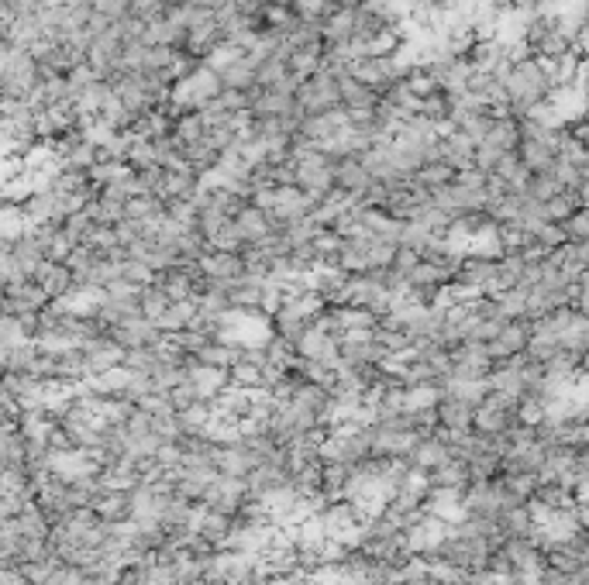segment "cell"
I'll list each match as a JSON object with an SVG mask.
<instances>
[{
	"mask_svg": "<svg viewBox=\"0 0 589 585\" xmlns=\"http://www.w3.org/2000/svg\"><path fill=\"white\" fill-rule=\"evenodd\" d=\"M503 90H507V97H510V114L517 120H524L537 103H545L552 97L555 83L548 80L545 66L537 62V55H531V59L510 66V72L503 76Z\"/></svg>",
	"mask_w": 589,
	"mask_h": 585,
	"instance_id": "obj_1",
	"label": "cell"
},
{
	"mask_svg": "<svg viewBox=\"0 0 589 585\" xmlns=\"http://www.w3.org/2000/svg\"><path fill=\"white\" fill-rule=\"evenodd\" d=\"M45 83V69L28 49L14 42H0V90L4 97H32L38 86Z\"/></svg>",
	"mask_w": 589,
	"mask_h": 585,
	"instance_id": "obj_2",
	"label": "cell"
},
{
	"mask_svg": "<svg viewBox=\"0 0 589 585\" xmlns=\"http://www.w3.org/2000/svg\"><path fill=\"white\" fill-rule=\"evenodd\" d=\"M296 169V187L311 197L314 204H324L331 193H334V158L324 155L321 149H311V145H300L294 158Z\"/></svg>",
	"mask_w": 589,
	"mask_h": 585,
	"instance_id": "obj_3",
	"label": "cell"
},
{
	"mask_svg": "<svg viewBox=\"0 0 589 585\" xmlns=\"http://www.w3.org/2000/svg\"><path fill=\"white\" fill-rule=\"evenodd\" d=\"M338 80H342V76H334V72H328V69H321L317 76H311L307 83L296 90V107H300L304 120L342 107V86H338Z\"/></svg>",
	"mask_w": 589,
	"mask_h": 585,
	"instance_id": "obj_4",
	"label": "cell"
},
{
	"mask_svg": "<svg viewBox=\"0 0 589 585\" xmlns=\"http://www.w3.org/2000/svg\"><path fill=\"white\" fill-rule=\"evenodd\" d=\"M53 307V296L42 290V283L35 279H21V283H4V313H45Z\"/></svg>",
	"mask_w": 589,
	"mask_h": 585,
	"instance_id": "obj_5",
	"label": "cell"
},
{
	"mask_svg": "<svg viewBox=\"0 0 589 585\" xmlns=\"http://www.w3.org/2000/svg\"><path fill=\"white\" fill-rule=\"evenodd\" d=\"M352 76L362 80L365 86H372L376 93H386V90H393L403 80V72H400L393 55H365L359 62H352Z\"/></svg>",
	"mask_w": 589,
	"mask_h": 585,
	"instance_id": "obj_6",
	"label": "cell"
},
{
	"mask_svg": "<svg viewBox=\"0 0 589 585\" xmlns=\"http://www.w3.org/2000/svg\"><path fill=\"white\" fill-rule=\"evenodd\" d=\"M493 369H497V361L483 341H466L451 348V372L459 379H489Z\"/></svg>",
	"mask_w": 589,
	"mask_h": 585,
	"instance_id": "obj_7",
	"label": "cell"
},
{
	"mask_svg": "<svg viewBox=\"0 0 589 585\" xmlns=\"http://www.w3.org/2000/svg\"><path fill=\"white\" fill-rule=\"evenodd\" d=\"M455 458V451H451V445L445 441V437H438V434H431V437H420L417 441V447L403 458V462L410 465L414 472H424V475H434L438 468H445V465Z\"/></svg>",
	"mask_w": 589,
	"mask_h": 585,
	"instance_id": "obj_8",
	"label": "cell"
},
{
	"mask_svg": "<svg viewBox=\"0 0 589 585\" xmlns=\"http://www.w3.org/2000/svg\"><path fill=\"white\" fill-rule=\"evenodd\" d=\"M111 338L121 344V348H156L166 334H162V327L156 324V321H149V317H141V313H135V317H128L124 324L111 327Z\"/></svg>",
	"mask_w": 589,
	"mask_h": 585,
	"instance_id": "obj_9",
	"label": "cell"
},
{
	"mask_svg": "<svg viewBox=\"0 0 589 585\" xmlns=\"http://www.w3.org/2000/svg\"><path fill=\"white\" fill-rule=\"evenodd\" d=\"M314 206L317 204H314L311 197H307L300 187H283L276 193V204H273V210H269V217H273L276 227H290V224L311 217Z\"/></svg>",
	"mask_w": 589,
	"mask_h": 585,
	"instance_id": "obj_10",
	"label": "cell"
},
{
	"mask_svg": "<svg viewBox=\"0 0 589 585\" xmlns=\"http://www.w3.org/2000/svg\"><path fill=\"white\" fill-rule=\"evenodd\" d=\"M527 344H531V321H510L500 331V338H493L486 348H489L493 361H510L517 359V355H524Z\"/></svg>",
	"mask_w": 589,
	"mask_h": 585,
	"instance_id": "obj_11",
	"label": "cell"
},
{
	"mask_svg": "<svg viewBox=\"0 0 589 585\" xmlns=\"http://www.w3.org/2000/svg\"><path fill=\"white\" fill-rule=\"evenodd\" d=\"M355 17H359V4H338V11L324 21V45L328 49H342V45H355Z\"/></svg>",
	"mask_w": 589,
	"mask_h": 585,
	"instance_id": "obj_12",
	"label": "cell"
},
{
	"mask_svg": "<svg viewBox=\"0 0 589 585\" xmlns=\"http://www.w3.org/2000/svg\"><path fill=\"white\" fill-rule=\"evenodd\" d=\"M372 183L376 179H372V172L365 169L362 158H338L334 162V187H338V193H348V197L359 200Z\"/></svg>",
	"mask_w": 589,
	"mask_h": 585,
	"instance_id": "obj_13",
	"label": "cell"
},
{
	"mask_svg": "<svg viewBox=\"0 0 589 585\" xmlns=\"http://www.w3.org/2000/svg\"><path fill=\"white\" fill-rule=\"evenodd\" d=\"M32 279L42 283V290L49 292L53 300H66V296L76 292V275H72L66 262H42Z\"/></svg>",
	"mask_w": 589,
	"mask_h": 585,
	"instance_id": "obj_14",
	"label": "cell"
},
{
	"mask_svg": "<svg viewBox=\"0 0 589 585\" xmlns=\"http://www.w3.org/2000/svg\"><path fill=\"white\" fill-rule=\"evenodd\" d=\"M235 231L242 235L245 248H252V245H262L266 238H273L276 224H273V217H269L266 210H259L256 204H245V210L235 217Z\"/></svg>",
	"mask_w": 589,
	"mask_h": 585,
	"instance_id": "obj_15",
	"label": "cell"
},
{
	"mask_svg": "<svg viewBox=\"0 0 589 585\" xmlns=\"http://www.w3.org/2000/svg\"><path fill=\"white\" fill-rule=\"evenodd\" d=\"M517 424V407H497V403H483L476 407V420L472 430L483 434V437H500L507 430Z\"/></svg>",
	"mask_w": 589,
	"mask_h": 585,
	"instance_id": "obj_16",
	"label": "cell"
},
{
	"mask_svg": "<svg viewBox=\"0 0 589 585\" xmlns=\"http://www.w3.org/2000/svg\"><path fill=\"white\" fill-rule=\"evenodd\" d=\"M200 273L225 283V286H235L238 279H245V255H235V252H210V255L200 258Z\"/></svg>",
	"mask_w": 589,
	"mask_h": 585,
	"instance_id": "obj_17",
	"label": "cell"
},
{
	"mask_svg": "<svg viewBox=\"0 0 589 585\" xmlns=\"http://www.w3.org/2000/svg\"><path fill=\"white\" fill-rule=\"evenodd\" d=\"M552 258L572 286H579L583 273L589 269V241H565V245L555 248Z\"/></svg>",
	"mask_w": 589,
	"mask_h": 585,
	"instance_id": "obj_18",
	"label": "cell"
},
{
	"mask_svg": "<svg viewBox=\"0 0 589 585\" xmlns=\"http://www.w3.org/2000/svg\"><path fill=\"white\" fill-rule=\"evenodd\" d=\"M259 59L252 55V52H245L238 62H231L225 72H217L221 76V86L225 90H242V93H252L256 83H259Z\"/></svg>",
	"mask_w": 589,
	"mask_h": 585,
	"instance_id": "obj_19",
	"label": "cell"
},
{
	"mask_svg": "<svg viewBox=\"0 0 589 585\" xmlns=\"http://www.w3.org/2000/svg\"><path fill=\"white\" fill-rule=\"evenodd\" d=\"M35 238L42 245V255L45 262H66L72 255V248H76V241L66 235V227H59V224H42L35 227Z\"/></svg>",
	"mask_w": 589,
	"mask_h": 585,
	"instance_id": "obj_20",
	"label": "cell"
},
{
	"mask_svg": "<svg viewBox=\"0 0 589 585\" xmlns=\"http://www.w3.org/2000/svg\"><path fill=\"white\" fill-rule=\"evenodd\" d=\"M438 417H441V427L445 430L468 434V430H472V420H476V407H472V403H462V399H455V396H449V393H441Z\"/></svg>",
	"mask_w": 589,
	"mask_h": 585,
	"instance_id": "obj_21",
	"label": "cell"
},
{
	"mask_svg": "<svg viewBox=\"0 0 589 585\" xmlns=\"http://www.w3.org/2000/svg\"><path fill=\"white\" fill-rule=\"evenodd\" d=\"M338 86H342V107L345 110H376L382 101V93H376L372 86H365L362 80H355L352 72L342 76Z\"/></svg>",
	"mask_w": 589,
	"mask_h": 585,
	"instance_id": "obj_22",
	"label": "cell"
},
{
	"mask_svg": "<svg viewBox=\"0 0 589 585\" xmlns=\"http://www.w3.org/2000/svg\"><path fill=\"white\" fill-rule=\"evenodd\" d=\"M517 155L524 158V166L535 172V176L555 172V166H558V152H555L552 145H545V141H535V138H524Z\"/></svg>",
	"mask_w": 589,
	"mask_h": 585,
	"instance_id": "obj_23",
	"label": "cell"
},
{
	"mask_svg": "<svg viewBox=\"0 0 589 585\" xmlns=\"http://www.w3.org/2000/svg\"><path fill=\"white\" fill-rule=\"evenodd\" d=\"M441 393L455 396V399H462V403H472V407H483V399L493 393V382L489 379H459L451 376L445 382V389Z\"/></svg>",
	"mask_w": 589,
	"mask_h": 585,
	"instance_id": "obj_24",
	"label": "cell"
},
{
	"mask_svg": "<svg viewBox=\"0 0 589 585\" xmlns=\"http://www.w3.org/2000/svg\"><path fill=\"white\" fill-rule=\"evenodd\" d=\"M434 489H455V493H466L472 485V468H468L466 458H451L445 468H438L431 475Z\"/></svg>",
	"mask_w": 589,
	"mask_h": 585,
	"instance_id": "obj_25",
	"label": "cell"
},
{
	"mask_svg": "<svg viewBox=\"0 0 589 585\" xmlns=\"http://www.w3.org/2000/svg\"><path fill=\"white\" fill-rule=\"evenodd\" d=\"M445 141H449V166L455 172H466V169H476V141L466 135V131H451V135H445Z\"/></svg>",
	"mask_w": 589,
	"mask_h": 585,
	"instance_id": "obj_26",
	"label": "cell"
},
{
	"mask_svg": "<svg viewBox=\"0 0 589 585\" xmlns=\"http://www.w3.org/2000/svg\"><path fill=\"white\" fill-rule=\"evenodd\" d=\"M93 513L101 516L104 523H121V520H131V489L128 493H104L90 506Z\"/></svg>",
	"mask_w": 589,
	"mask_h": 585,
	"instance_id": "obj_27",
	"label": "cell"
},
{
	"mask_svg": "<svg viewBox=\"0 0 589 585\" xmlns=\"http://www.w3.org/2000/svg\"><path fill=\"white\" fill-rule=\"evenodd\" d=\"M520 141H524V135H520V120L517 118H497L483 145H493V149H500V152H517Z\"/></svg>",
	"mask_w": 589,
	"mask_h": 585,
	"instance_id": "obj_28",
	"label": "cell"
},
{
	"mask_svg": "<svg viewBox=\"0 0 589 585\" xmlns=\"http://www.w3.org/2000/svg\"><path fill=\"white\" fill-rule=\"evenodd\" d=\"M197 361H200V365H210V369H231V365L238 361V344L214 338V341H208L200 351H197Z\"/></svg>",
	"mask_w": 589,
	"mask_h": 585,
	"instance_id": "obj_29",
	"label": "cell"
},
{
	"mask_svg": "<svg viewBox=\"0 0 589 585\" xmlns=\"http://www.w3.org/2000/svg\"><path fill=\"white\" fill-rule=\"evenodd\" d=\"M193 321H197V300H183L162 313L159 327H162V334H179V331L193 327Z\"/></svg>",
	"mask_w": 589,
	"mask_h": 585,
	"instance_id": "obj_30",
	"label": "cell"
},
{
	"mask_svg": "<svg viewBox=\"0 0 589 585\" xmlns=\"http://www.w3.org/2000/svg\"><path fill=\"white\" fill-rule=\"evenodd\" d=\"M500 523H503V533H507V537H531L537 527L531 506H510V510H503Z\"/></svg>",
	"mask_w": 589,
	"mask_h": 585,
	"instance_id": "obj_31",
	"label": "cell"
},
{
	"mask_svg": "<svg viewBox=\"0 0 589 585\" xmlns=\"http://www.w3.org/2000/svg\"><path fill=\"white\" fill-rule=\"evenodd\" d=\"M208 131H210L208 120L200 118V114H183V118L173 120V135L183 149H187V145H197V141H204Z\"/></svg>",
	"mask_w": 589,
	"mask_h": 585,
	"instance_id": "obj_32",
	"label": "cell"
},
{
	"mask_svg": "<svg viewBox=\"0 0 589 585\" xmlns=\"http://www.w3.org/2000/svg\"><path fill=\"white\" fill-rule=\"evenodd\" d=\"M338 4H342V0H296L294 14L304 17L307 24H317V28H324V21H328L334 11H338Z\"/></svg>",
	"mask_w": 589,
	"mask_h": 585,
	"instance_id": "obj_33",
	"label": "cell"
},
{
	"mask_svg": "<svg viewBox=\"0 0 589 585\" xmlns=\"http://www.w3.org/2000/svg\"><path fill=\"white\" fill-rule=\"evenodd\" d=\"M173 307V300H169V292L162 290L159 283H149V286H141V313L149 317V321H162V313Z\"/></svg>",
	"mask_w": 589,
	"mask_h": 585,
	"instance_id": "obj_34",
	"label": "cell"
},
{
	"mask_svg": "<svg viewBox=\"0 0 589 585\" xmlns=\"http://www.w3.org/2000/svg\"><path fill=\"white\" fill-rule=\"evenodd\" d=\"M128 166H131L135 172L159 169L156 141H152V138H135V141H131V149H128Z\"/></svg>",
	"mask_w": 589,
	"mask_h": 585,
	"instance_id": "obj_35",
	"label": "cell"
},
{
	"mask_svg": "<svg viewBox=\"0 0 589 585\" xmlns=\"http://www.w3.org/2000/svg\"><path fill=\"white\" fill-rule=\"evenodd\" d=\"M579 193H572V189H565V193H558L555 200H548V204H541V210H545V221L548 224H565L579 210Z\"/></svg>",
	"mask_w": 589,
	"mask_h": 585,
	"instance_id": "obj_36",
	"label": "cell"
},
{
	"mask_svg": "<svg viewBox=\"0 0 589 585\" xmlns=\"http://www.w3.org/2000/svg\"><path fill=\"white\" fill-rule=\"evenodd\" d=\"M28 331H24V321L14 317V313H4V321H0V351H11V348H21V344H28Z\"/></svg>",
	"mask_w": 589,
	"mask_h": 585,
	"instance_id": "obj_37",
	"label": "cell"
},
{
	"mask_svg": "<svg viewBox=\"0 0 589 585\" xmlns=\"http://www.w3.org/2000/svg\"><path fill=\"white\" fill-rule=\"evenodd\" d=\"M262 372H266V369L252 365V361H235V365H231V386H235V389H248V393H259Z\"/></svg>",
	"mask_w": 589,
	"mask_h": 585,
	"instance_id": "obj_38",
	"label": "cell"
},
{
	"mask_svg": "<svg viewBox=\"0 0 589 585\" xmlns=\"http://www.w3.org/2000/svg\"><path fill=\"white\" fill-rule=\"evenodd\" d=\"M527 193L535 197L537 204H548V200H555L558 193H565V187H562V179H558L555 172H541V176H531Z\"/></svg>",
	"mask_w": 589,
	"mask_h": 585,
	"instance_id": "obj_39",
	"label": "cell"
},
{
	"mask_svg": "<svg viewBox=\"0 0 589 585\" xmlns=\"http://www.w3.org/2000/svg\"><path fill=\"white\" fill-rule=\"evenodd\" d=\"M414 179H417V187H424L428 193H438V189L449 187L451 179H455V169H451V166H424Z\"/></svg>",
	"mask_w": 589,
	"mask_h": 585,
	"instance_id": "obj_40",
	"label": "cell"
},
{
	"mask_svg": "<svg viewBox=\"0 0 589 585\" xmlns=\"http://www.w3.org/2000/svg\"><path fill=\"white\" fill-rule=\"evenodd\" d=\"M552 417V410H548V403L545 399H520V407H517V420L520 424H527V427H541L545 420Z\"/></svg>",
	"mask_w": 589,
	"mask_h": 585,
	"instance_id": "obj_41",
	"label": "cell"
},
{
	"mask_svg": "<svg viewBox=\"0 0 589 585\" xmlns=\"http://www.w3.org/2000/svg\"><path fill=\"white\" fill-rule=\"evenodd\" d=\"M63 227H66V235H70V238L76 241V245H87L90 235H93V227H97V221L90 217L87 210H80V214H70Z\"/></svg>",
	"mask_w": 589,
	"mask_h": 585,
	"instance_id": "obj_42",
	"label": "cell"
},
{
	"mask_svg": "<svg viewBox=\"0 0 589 585\" xmlns=\"http://www.w3.org/2000/svg\"><path fill=\"white\" fill-rule=\"evenodd\" d=\"M242 55H245V52L238 49V45H231V42H221V45H217V49H214L208 59H204V66H210L214 72H225V69L231 66V62H238Z\"/></svg>",
	"mask_w": 589,
	"mask_h": 585,
	"instance_id": "obj_43",
	"label": "cell"
},
{
	"mask_svg": "<svg viewBox=\"0 0 589 585\" xmlns=\"http://www.w3.org/2000/svg\"><path fill=\"white\" fill-rule=\"evenodd\" d=\"M497 300H500V310L510 321H524L527 317V290H507Z\"/></svg>",
	"mask_w": 589,
	"mask_h": 585,
	"instance_id": "obj_44",
	"label": "cell"
},
{
	"mask_svg": "<svg viewBox=\"0 0 589 585\" xmlns=\"http://www.w3.org/2000/svg\"><path fill=\"white\" fill-rule=\"evenodd\" d=\"M562 231L569 241H589V206H579L569 221L562 224Z\"/></svg>",
	"mask_w": 589,
	"mask_h": 585,
	"instance_id": "obj_45",
	"label": "cell"
},
{
	"mask_svg": "<svg viewBox=\"0 0 589 585\" xmlns=\"http://www.w3.org/2000/svg\"><path fill=\"white\" fill-rule=\"evenodd\" d=\"M169 399H173V410L179 413V410H190L193 403H200L204 396H200V389L193 386L190 379L183 382V386H176V389H169Z\"/></svg>",
	"mask_w": 589,
	"mask_h": 585,
	"instance_id": "obj_46",
	"label": "cell"
},
{
	"mask_svg": "<svg viewBox=\"0 0 589 585\" xmlns=\"http://www.w3.org/2000/svg\"><path fill=\"white\" fill-rule=\"evenodd\" d=\"M93 11L111 17V21H124L131 14V0H93Z\"/></svg>",
	"mask_w": 589,
	"mask_h": 585,
	"instance_id": "obj_47",
	"label": "cell"
},
{
	"mask_svg": "<svg viewBox=\"0 0 589 585\" xmlns=\"http://www.w3.org/2000/svg\"><path fill=\"white\" fill-rule=\"evenodd\" d=\"M503 155H507V152L493 149V145H479V149H476V169L486 172V176H493V172H497V166H500Z\"/></svg>",
	"mask_w": 589,
	"mask_h": 585,
	"instance_id": "obj_48",
	"label": "cell"
},
{
	"mask_svg": "<svg viewBox=\"0 0 589 585\" xmlns=\"http://www.w3.org/2000/svg\"><path fill=\"white\" fill-rule=\"evenodd\" d=\"M575 310H579L583 317H589V290H579V296H575Z\"/></svg>",
	"mask_w": 589,
	"mask_h": 585,
	"instance_id": "obj_49",
	"label": "cell"
},
{
	"mask_svg": "<svg viewBox=\"0 0 589 585\" xmlns=\"http://www.w3.org/2000/svg\"><path fill=\"white\" fill-rule=\"evenodd\" d=\"M579 369H583V372H589V344H586V351H583V361H579Z\"/></svg>",
	"mask_w": 589,
	"mask_h": 585,
	"instance_id": "obj_50",
	"label": "cell"
},
{
	"mask_svg": "<svg viewBox=\"0 0 589 585\" xmlns=\"http://www.w3.org/2000/svg\"><path fill=\"white\" fill-rule=\"evenodd\" d=\"M579 290H589V269L583 273V279H579Z\"/></svg>",
	"mask_w": 589,
	"mask_h": 585,
	"instance_id": "obj_51",
	"label": "cell"
}]
</instances>
